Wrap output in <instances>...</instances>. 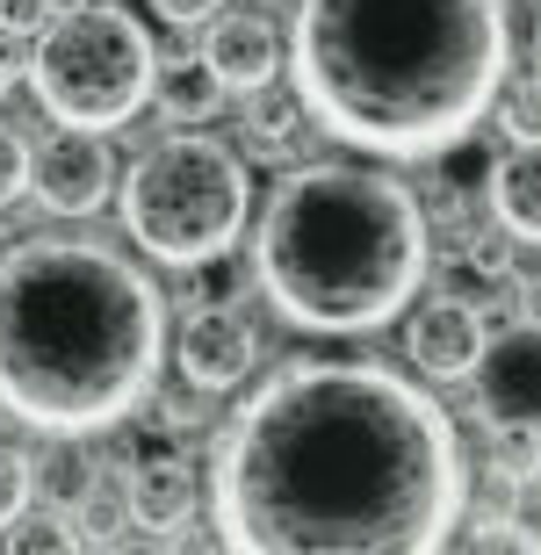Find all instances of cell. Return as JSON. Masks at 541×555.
Here are the masks:
<instances>
[{
    "instance_id": "24",
    "label": "cell",
    "mask_w": 541,
    "mask_h": 555,
    "mask_svg": "<svg viewBox=\"0 0 541 555\" xmlns=\"http://www.w3.org/2000/svg\"><path fill=\"white\" fill-rule=\"evenodd\" d=\"M159 22H173V29H195V22H209V15H224V0H145Z\"/></svg>"
},
{
    "instance_id": "26",
    "label": "cell",
    "mask_w": 541,
    "mask_h": 555,
    "mask_svg": "<svg viewBox=\"0 0 541 555\" xmlns=\"http://www.w3.org/2000/svg\"><path fill=\"white\" fill-rule=\"evenodd\" d=\"M534 59H541V22H534Z\"/></svg>"
},
{
    "instance_id": "3",
    "label": "cell",
    "mask_w": 541,
    "mask_h": 555,
    "mask_svg": "<svg viewBox=\"0 0 541 555\" xmlns=\"http://www.w3.org/2000/svg\"><path fill=\"white\" fill-rule=\"evenodd\" d=\"M167 296L130 253L29 238L0 253V412L51 440H94L159 397Z\"/></svg>"
},
{
    "instance_id": "7",
    "label": "cell",
    "mask_w": 541,
    "mask_h": 555,
    "mask_svg": "<svg viewBox=\"0 0 541 555\" xmlns=\"http://www.w3.org/2000/svg\"><path fill=\"white\" fill-rule=\"evenodd\" d=\"M116 181H124V173H116L108 130L59 124L29 152V195H37L51 217H94V209L116 195Z\"/></svg>"
},
{
    "instance_id": "8",
    "label": "cell",
    "mask_w": 541,
    "mask_h": 555,
    "mask_svg": "<svg viewBox=\"0 0 541 555\" xmlns=\"http://www.w3.org/2000/svg\"><path fill=\"white\" fill-rule=\"evenodd\" d=\"M173 369L195 390H239L260 369V332L239 304H188V318L173 325Z\"/></svg>"
},
{
    "instance_id": "22",
    "label": "cell",
    "mask_w": 541,
    "mask_h": 555,
    "mask_svg": "<svg viewBox=\"0 0 541 555\" xmlns=\"http://www.w3.org/2000/svg\"><path fill=\"white\" fill-rule=\"evenodd\" d=\"M22 188H29V144H22V138H15V130L0 124V209L15 203Z\"/></svg>"
},
{
    "instance_id": "13",
    "label": "cell",
    "mask_w": 541,
    "mask_h": 555,
    "mask_svg": "<svg viewBox=\"0 0 541 555\" xmlns=\"http://www.w3.org/2000/svg\"><path fill=\"white\" fill-rule=\"evenodd\" d=\"M491 217L520 246H541V144H513L491 166Z\"/></svg>"
},
{
    "instance_id": "2",
    "label": "cell",
    "mask_w": 541,
    "mask_h": 555,
    "mask_svg": "<svg viewBox=\"0 0 541 555\" xmlns=\"http://www.w3.org/2000/svg\"><path fill=\"white\" fill-rule=\"evenodd\" d=\"M513 73L505 0H296L289 87L369 159H448Z\"/></svg>"
},
{
    "instance_id": "1",
    "label": "cell",
    "mask_w": 541,
    "mask_h": 555,
    "mask_svg": "<svg viewBox=\"0 0 541 555\" xmlns=\"http://www.w3.org/2000/svg\"><path fill=\"white\" fill-rule=\"evenodd\" d=\"M455 418L383 361L296 353L253 383L209 462L217 541L246 555H426L455 541Z\"/></svg>"
},
{
    "instance_id": "9",
    "label": "cell",
    "mask_w": 541,
    "mask_h": 555,
    "mask_svg": "<svg viewBox=\"0 0 541 555\" xmlns=\"http://www.w3.org/2000/svg\"><path fill=\"white\" fill-rule=\"evenodd\" d=\"M477 412L491 426H534L541 433V325L513 318L484 339L477 361Z\"/></svg>"
},
{
    "instance_id": "17",
    "label": "cell",
    "mask_w": 541,
    "mask_h": 555,
    "mask_svg": "<svg viewBox=\"0 0 541 555\" xmlns=\"http://www.w3.org/2000/svg\"><path fill=\"white\" fill-rule=\"evenodd\" d=\"M491 124L513 144H541V59H534V73H505L499 102H491Z\"/></svg>"
},
{
    "instance_id": "21",
    "label": "cell",
    "mask_w": 541,
    "mask_h": 555,
    "mask_svg": "<svg viewBox=\"0 0 541 555\" xmlns=\"http://www.w3.org/2000/svg\"><path fill=\"white\" fill-rule=\"evenodd\" d=\"M59 15H65V0H0V22H8L15 37H43Z\"/></svg>"
},
{
    "instance_id": "4",
    "label": "cell",
    "mask_w": 541,
    "mask_h": 555,
    "mask_svg": "<svg viewBox=\"0 0 541 555\" xmlns=\"http://www.w3.org/2000/svg\"><path fill=\"white\" fill-rule=\"evenodd\" d=\"M434 268V224L369 166H289L253 224V282L296 332L355 339L404 318Z\"/></svg>"
},
{
    "instance_id": "25",
    "label": "cell",
    "mask_w": 541,
    "mask_h": 555,
    "mask_svg": "<svg viewBox=\"0 0 541 555\" xmlns=\"http://www.w3.org/2000/svg\"><path fill=\"white\" fill-rule=\"evenodd\" d=\"M15 29H8V22H0V94H8V80H15Z\"/></svg>"
},
{
    "instance_id": "15",
    "label": "cell",
    "mask_w": 541,
    "mask_h": 555,
    "mask_svg": "<svg viewBox=\"0 0 541 555\" xmlns=\"http://www.w3.org/2000/svg\"><path fill=\"white\" fill-rule=\"evenodd\" d=\"M311 130V116H304V102L289 94H274V87H253L246 94V144L253 152H268V159H282V152H296V138Z\"/></svg>"
},
{
    "instance_id": "18",
    "label": "cell",
    "mask_w": 541,
    "mask_h": 555,
    "mask_svg": "<svg viewBox=\"0 0 541 555\" xmlns=\"http://www.w3.org/2000/svg\"><path fill=\"white\" fill-rule=\"evenodd\" d=\"M491 476L499 483H541V433L534 426H491Z\"/></svg>"
},
{
    "instance_id": "16",
    "label": "cell",
    "mask_w": 541,
    "mask_h": 555,
    "mask_svg": "<svg viewBox=\"0 0 541 555\" xmlns=\"http://www.w3.org/2000/svg\"><path fill=\"white\" fill-rule=\"evenodd\" d=\"M94 491H102V483H94V462H87V454L59 448V454H43V462H37V498L51 505V513H80Z\"/></svg>"
},
{
    "instance_id": "11",
    "label": "cell",
    "mask_w": 541,
    "mask_h": 555,
    "mask_svg": "<svg viewBox=\"0 0 541 555\" xmlns=\"http://www.w3.org/2000/svg\"><path fill=\"white\" fill-rule=\"evenodd\" d=\"M484 310L462 304V296H434V304L418 310L412 325H404V361L418 375H434V383H462V375H477L484 361Z\"/></svg>"
},
{
    "instance_id": "5",
    "label": "cell",
    "mask_w": 541,
    "mask_h": 555,
    "mask_svg": "<svg viewBox=\"0 0 541 555\" xmlns=\"http://www.w3.org/2000/svg\"><path fill=\"white\" fill-rule=\"evenodd\" d=\"M116 209L124 231L138 238L145 260L159 268H217L253 217V181L246 159L217 144L209 130H173V138L145 144L116 181Z\"/></svg>"
},
{
    "instance_id": "10",
    "label": "cell",
    "mask_w": 541,
    "mask_h": 555,
    "mask_svg": "<svg viewBox=\"0 0 541 555\" xmlns=\"http://www.w3.org/2000/svg\"><path fill=\"white\" fill-rule=\"evenodd\" d=\"M203 59L217 65V80L231 94H253V87H274L282 65H289V43L260 8H224V15L203 22Z\"/></svg>"
},
{
    "instance_id": "14",
    "label": "cell",
    "mask_w": 541,
    "mask_h": 555,
    "mask_svg": "<svg viewBox=\"0 0 541 555\" xmlns=\"http://www.w3.org/2000/svg\"><path fill=\"white\" fill-rule=\"evenodd\" d=\"M231 87L217 80V65L203 51H181V59L159 65V80H152V108L167 116V124H209L217 108H224Z\"/></svg>"
},
{
    "instance_id": "6",
    "label": "cell",
    "mask_w": 541,
    "mask_h": 555,
    "mask_svg": "<svg viewBox=\"0 0 541 555\" xmlns=\"http://www.w3.org/2000/svg\"><path fill=\"white\" fill-rule=\"evenodd\" d=\"M159 80V51H152L145 22L130 8H65L51 29L37 37L29 59V87L51 124H80V130H116L152 102Z\"/></svg>"
},
{
    "instance_id": "20",
    "label": "cell",
    "mask_w": 541,
    "mask_h": 555,
    "mask_svg": "<svg viewBox=\"0 0 541 555\" xmlns=\"http://www.w3.org/2000/svg\"><path fill=\"white\" fill-rule=\"evenodd\" d=\"M80 527H65V513H43V519H15L8 527V548H80Z\"/></svg>"
},
{
    "instance_id": "19",
    "label": "cell",
    "mask_w": 541,
    "mask_h": 555,
    "mask_svg": "<svg viewBox=\"0 0 541 555\" xmlns=\"http://www.w3.org/2000/svg\"><path fill=\"white\" fill-rule=\"evenodd\" d=\"M29 498H37V462L0 440V534H8V527L29 513Z\"/></svg>"
},
{
    "instance_id": "12",
    "label": "cell",
    "mask_w": 541,
    "mask_h": 555,
    "mask_svg": "<svg viewBox=\"0 0 541 555\" xmlns=\"http://www.w3.org/2000/svg\"><path fill=\"white\" fill-rule=\"evenodd\" d=\"M124 505H130V527H181L195 513V469L181 454H145L124 469Z\"/></svg>"
},
{
    "instance_id": "23",
    "label": "cell",
    "mask_w": 541,
    "mask_h": 555,
    "mask_svg": "<svg viewBox=\"0 0 541 555\" xmlns=\"http://www.w3.org/2000/svg\"><path fill=\"white\" fill-rule=\"evenodd\" d=\"M203 397H209V390H195V383H188L181 397H159L152 412H159V426H167V433H203V418H209Z\"/></svg>"
}]
</instances>
